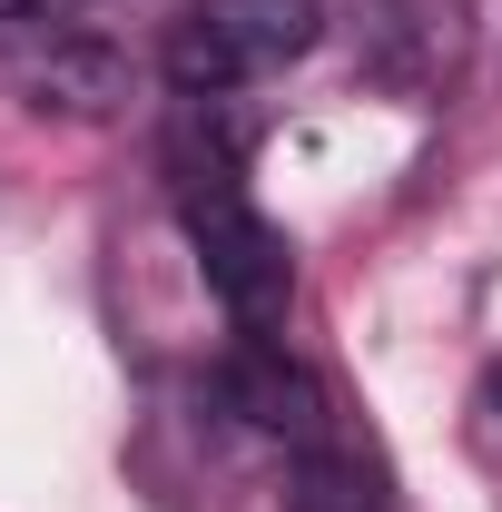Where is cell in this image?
<instances>
[{
    "mask_svg": "<svg viewBox=\"0 0 502 512\" xmlns=\"http://www.w3.org/2000/svg\"><path fill=\"white\" fill-rule=\"evenodd\" d=\"M168 188H178V227H188V247H197L207 296L227 306V325H237V335L276 345V325H286V306H296V256H286V237L266 227V207H256L247 178H237V138L197 148V128L178 119Z\"/></svg>",
    "mask_w": 502,
    "mask_h": 512,
    "instance_id": "6da1fadb",
    "label": "cell"
},
{
    "mask_svg": "<svg viewBox=\"0 0 502 512\" xmlns=\"http://www.w3.org/2000/svg\"><path fill=\"white\" fill-rule=\"evenodd\" d=\"M325 30L315 0H188L158 40V69L178 99H227V89H256L276 69H296Z\"/></svg>",
    "mask_w": 502,
    "mask_h": 512,
    "instance_id": "7a4b0ae2",
    "label": "cell"
},
{
    "mask_svg": "<svg viewBox=\"0 0 502 512\" xmlns=\"http://www.w3.org/2000/svg\"><path fill=\"white\" fill-rule=\"evenodd\" d=\"M217 394H227V414H247L256 434H286V444H325V394H315L306 365H286L276 345H237L227 355V375H217Z\"/></svg>",
    "mask_w": 502,
    "mask_h": 512,
    "instance_id": "3957f363",
    "label": "cell"
},
{
    "mask_svg": "<svg viewBox=\"0 0 502 512\" xmlns=\"http://www.w3.org/2000/svg\"><path fill=\"white\" fill-rule=\"evenodd\" d=\"M286 512H375V483H365V463L335 444H296V493Z\"/></svg>",
    "mask_w": 502,
    "mask_h": 512,
    "instance_id": "277c9868",
    "label": "cell"
},
{
    "mask_svg": "<svg viewBox=\"0 0 502 512\" xmlns=\"http://www.w3.org/2000/svg\"><path fill=\"white\" fill-rule=\"evenodd\" d=\"M30 89H40V109H69V119H99V109H109V99L128 89V69L109 60V50H60V60L40 69Z\"/></svg>",
    "mask_w": 502,
    "mask_h": 512,
    "instance_id": "5b68a950",
    "label": "cell"
},
{
    "mask_svg": "<svg viewBox=\"0 0 502 512\" xmlns=\"http://www.w3.org/2000/svg\"><path fill=\"white\" fill-rule=\"evenodd\" d=\"M69 0H0V20H60Z\"/></svg>",
    "mask_w": 502,
    "mask_h": 512,
    "instance_id": "8992f818",
    "label": "cell"
},
{
    "mask_svg": "<svg viewBox=\"0 0 502 512\" xmlns=\"http://www.w3.org/2000/svg\"><path fill=\"white\" fill-rule=\"evenodd\" d=\"M483 404H493V414H502V365H493V384H483Z\"/></svg>",
    "mask_w": 502,
    "mask_h": 512,
    "instance_id": "52a82bcc",
    "label": "cell"
}]
</instances>
